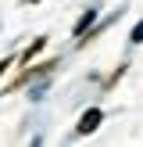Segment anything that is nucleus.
<instances>
[{"label":"nucleus","mask_w":143,"mask_h":147,"mask_svg":"<svg viewBox=\"0 0 143 147\" xmlns=\"http://www.w3.org/2000/svg\"><path fill=\"white\" fill-rule=\"evenodd\" d=\"M100 122H104V111H100V108H90V111H82V119H79L75 133H79V136H86V133H93Z\"/></svg>","instance_id":"f257e3e1"},{"label":"nucleus","mask_w":143,"mask_h":147,"mask_svg":"<svg viewBox=\"0 0 143 147\" xmlns=\"http://www.w3.org/2000/svg\"><path fill=\"white\" fill-rule=\"evenodd\" d=\"M43 47H47V36H39V40H32V43H29L25 50H21L18 65H29V61H32V57H39V54H43Z\"/></svg>","instance_id":"f03ea898"},{"label":"nucleus","mask_w":143,"mask_h":147,"mask_svg":"<svg viewBox=\"0 0 143 147\" xmlns=\"http://www.w3.org/2000/svg\"><path fill=\"white\" fill-rule=\"evenodd\" d=\"M14 65H18V57H0V76H4V72H11Z\"/></svg>","instance_id":"20e7f679"},{"label":"nucleus","mask_w":143,"mask_h":147,"mask_svg":"<svg viewBox=\"0 0 143 147\" xmlns=\"http://www.w3.org/2000/svg\"><path fill=\"white\" fill-rule=\"evenodd\" d=\"M140 40H143V22H140V25L132 29V43H140Z\"/></svg>","instance_id":"39448f33"},{"label":"nucleus","mask_w":143,"mask_h":147,"mask_svg":"<svg viewBox=\"0 0 143 147\" xmlns=\"http://www.w3.org/2000/svg\"><path fill=\"white\" fill-rule=\"evenodd\" d=\"M93 18H97V7H90V11H86V14H82V18H79V22H75V36H82V32H86V25H90V22H93Z\"/></svg>","instance_id":"7ed1b4c3"}]
</instances>
